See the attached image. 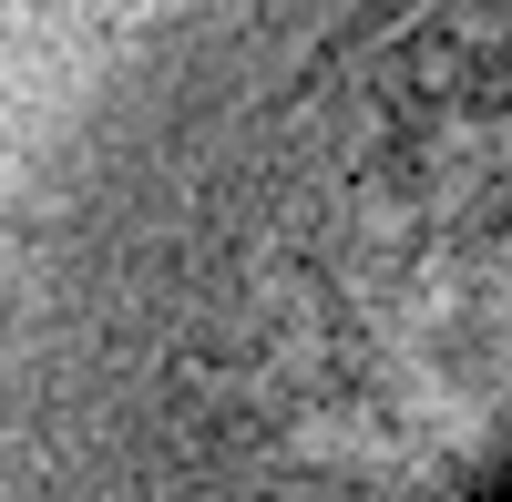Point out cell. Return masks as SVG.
<instances>
[{"label":"cell","mask_w":512,"mask_h":502,"mask_svg":"<svg viewBox=\"0 0 512 502\" xmlns=\"http://www.w3.org/2000/svg\"><path fill=\"white\" fill-rule=\"evenodd\" d=\"M0 502H512V0H195L11 246Z\"/></svg>","instance_id":"cell-1"}]
</instances>
